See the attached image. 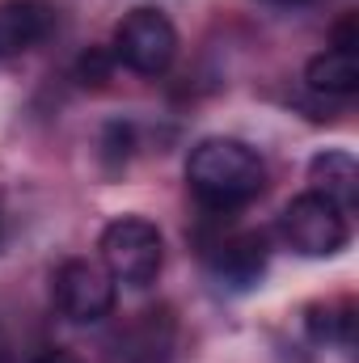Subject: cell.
<instances>
[{"label":"cell","instance_id":"4","mask_svg":"<svg viewBox=\"0 0 359 363\" xmlns=\"http://www.w3.org/2000/svg\"><path fill=\"white\" fill-rule=\"evenodd\" d=\"M279 237L300 258H334L351 241V216L317 190L296 194L279 216Z\"/></svg>","mask_w":359,"mask_h":363},{"label":"cell","instance_id":"2","mask_svg":"<svg viewBox=\"0 0 359 363\" xmlns=\"http://www.w3.org/2000/svg\"><path fill=\"white\" fill-rule=\"evenodd\" d=\"M101 267L123 287H153L165 271V237L144 216H118L101 228Z\"/></svg>","mask_w":359,"mask_h":363},{"label":"cell","instance_id":"14","mask_svg":"<svg viewBox=\"0 0 359 363\" xmlns=\"http://www.w3.org/2000/svg\"><path fill=\"white\" fill-rule=\"evenodd\" d=\"M30 363H85L77 351H68V347H47V351H38Z\"/></svg>","mask_w":359,"mask_h":363},{"label":"cell","instance_id":"16","mask_svg":"<svg viewBox=\"0 0 359 363\" xmlns=\"http://www.w3.org/2000/svg\"><path fill=\"white\" fill-rule=\"evenodd\" d=\"M263 4H283V9H296V4H317V0H263Z\"/></svg>","mask_w":359,"mask_h":363},{"label":"cell","instance_id":"11","mask_svg":"<svg viewBox=\"0 0 359 363\" xmlns=\"http://www.w3.org/2000/svg\"><path fill=\"white\" fill-rule=\"evenodd\" d=\"M304 330L317 347H351L355 342V304L351 300H326L304 313Z\"/></svg>","mask_w":359,"mask_h":363},{"label":"cell","instance_id":"3","mask_svg":"<svg viewBox=\"0 0 359 363\" xmlns=\"http://www.w3.org/2000/svg\"><path fill=\"white\" fill-rule=\"evenodd\" d=\"M110 60L123 64L136 77H165L178 60L174 21L153 4H140V9L123 13V21L110 34Z\"/></svg>","mask_w":359,"mask_h":363},{"label":"cell","instance_id":"9","mask_svg":"<svg viewBox=\"0 0 359 363\" xmlns=\"http://www.w3.org/2000/svg\"><path fill=\"white\" fill-rule=\"evenodd\" d=\"M309 182L317 194H326L330 203H338L347 216L359 203V161L347 148H326L309 161Z\"/></svg>","mask_w":359,"mask_h":363},{"label":"cell","instance_id":"7","mask_svg":"<svg viewBox=\"0 0 359 363\" xmlns=\"http://www.w3.org/2000/svg\"><path fill=\"white\" fill-rule=\"evenodd\" d=\"M174 338H178V321L174 313L161 308H144L136 313L118 334H114V363H165L174 355Z\"/></svg>","mask_w":359,"mask_h":363},{"label":"cell","instance_id":"10","mask_svg":"<svg viewBox=\"0 0 359 363\" xmlns=\"http://www.w3.org/2000/svg\"><path fill=\"white\" fill-rule=\"evenodd\" d=\"M304 85L321 97H351L359 89V55L343 47H326L304 64Z\"/></svg>","mask_w":359,"mask_h":363},{"label":"cell","instance_id":"1","mask_svg":"<svg viewBox=\"0 0 359 363\" xmlns=\"http://www.w3.org/2000/svg\"><path fill=\"white\" fill-rule=\"evenodd\" d=\"M186 186L211 216H233L267 190V161L233 135H207L186 157Z\"/></svg>","mask_w":359,"mask_h":363},{"label":"cell","instance_id":"8","mask_svg":"<svg viewBox=\"0 0 359 363\" xmlns=\"http://www.w3.org/2000/svg\"><path fill=\"white\" fill-rule=\"evenodd\" d=\"M55 26L47 0H0V64L34 51Z\"/></svg>","mask_w":359,"mask_h":363},{"label":"cell","instance_id":"6","mask_svg":"<svg viewBox=\"0 0 359 363\" xmlns=\"http://www.w3.org/2000/svg\"><path fill=\"white\" fill-rule=\"evenodd\" d=\"M203 262L211 279L220 287H233V291H250L263 274H267V262H270V245L263 233H224L216 237L207 250H203Z\"/></svg>","mask_w":359,"mask_h":363},{"label":"cell","instance_id":"5","mask_svg":"<svg viewBox=\"0 0 359 363\" xmlns=\"http://www.w3.org/2000/svg\"><path fill=\"white\" fill-rule=\"evenodd\" d=\"M118 283L93 258H64L51 274V300L72 325H97L114 313Z\"/></svg>","mask_w":359,"mask_h":363},{"label":"cell","instance_id":"12","mask_svg":"<svg viewBox=\"0 0 359 363\" xmlns=\"http://www.w3.org/2000/svg\"><path fill=\"white\" fill-rule=\"evenodd\" d=\"M131 148H136V127H131V123H110L106 135H101V157L110 161V169L127 165Z\"/></svg>","mask_w":359,"mask_h":363},{"label":"cell","instance_id":"15","mask_svg":"<svg viewBox=\"0 0 359 363\" xmlns=\"http://www.w3.org/2000/svg\"><path fill=\"white\" fill-rule=\"evenodd\" d=\"M0 363H17L13 347H9V338H4V330H0Z\"/></svg>","mask_w":359,"mask_h":363},{"label":"cell","instance_id":"13","mask_svg":"<svg viewBox=\"0 0 359 363\" xmlns=\"http://www.w3.org/2000/svg\"><path fill=\"white\" fill-rule=\"evenodd\" d=\"M330 47H343V51H355L359 47V34H355V13H347L338 26H334V43Z\"/></svg>","mask_w":359,"mask_h":363}]
</instances>
